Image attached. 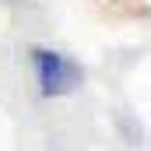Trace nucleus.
<instances>
[{"mask_svg":"<svg viewBox=\"0 0 151 151\" xmlns=\"http://www.w3.org/2000/svg\"><path fill=\"white\" fill-rule=\"evenodd\" d=\"M32 63H35L39 91H42L46 99L70 95L77 84H81V67H77L74 60H67L63 53H53V49H35V53H32Z\"/></svg>","mask_w":151,"mask_h":151,"instance_id":"obj_1","label":"nucleus"}]
</instances>
